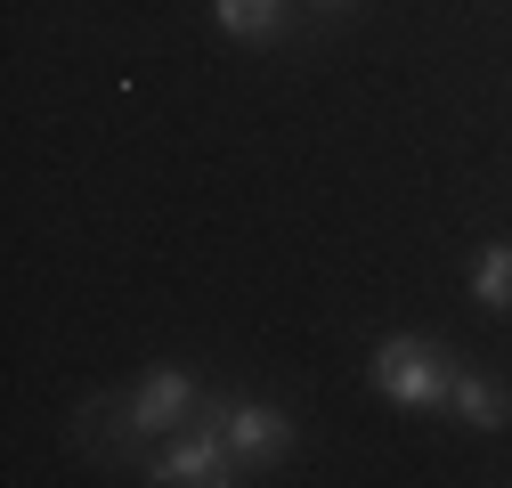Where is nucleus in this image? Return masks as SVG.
I'll return each mask as SVG.
<instances>
[{
    "label": "nucleus",
    "instance_id": "5",
    "mask_svg": "<svg viewBox=\"0 0 512 488\" xmlns=\"http://www.w3.org/2000/svg\"><path fill=\"white\" fill-rule=\"evenodd\" d=\"M447 407H456L472 432H504V423H512V399H504L488 375H472V366H456V383H447Z\"/></svg>",
    "mask_w": 512,
    "mask_h": 488
},
{
    "label": "nucleus",
    "instance_id": "1",
    "mask_svg": "<svg viewBox=\"0 0 512 488\" xmlns=\"http://www.w3.org/2000/svg\"><path fill=\"white\" fill-rule=\"evenodd\" d=\"M447 383H456V358L423 334H391L374 342V391L391 407H447Z\"/></svg>",
    "mask_w": 512,
    "mask_h": 488
},
{
    "label": "nucleus",
    "instance_id": "6",
    "mask_svg": "<svg viewBox=\"0 0 512 488\" xmlns=\"http://www.w3.org/2000/svg\"><path fill=\"white\" fill-rule=\"evenodd\" d=\"M212 17H220V33H228V41H277L285 0H212Z\"/></svg>",
    "mask_w": 512,
    "mask_h": 488
},
{
    "label": "nucleus",
    "instance_id": "8",
    "mask_svg": "<svg viewBox=\"0 0 512 488\" xmlns=\"http://www.w3.org/2000/svg\"><path fill=\"white\" fill-rule=\"evenodd\" d=\"M317 9H342V0H317Z\"/></svg>",
    "mask_w": 512,
    "mask_h": 488
},
{
    "label": "nucleus",
    "instance_id": "2",
    "mask_svg": "<svg viewBox=\"0 0 512 488\" xmlns=\"http://www.w3.org/2000/svg\"><path fill=\"white\" fill-rule=\"evenodd\" d=\"M236 472H244V464H236V448H228V432H220L212 407H196V423H179L171 448L147 464L155 488H228Z\"/></svg>",
    "mask_w": 512,
    "mask_h": 488
},
{
    "label": "nucleus",
    "instance_id": "7",
    "mask_svg": "<svg viewBox=\"0 0 512 488\" xmlns=\"http://www.w3.org/2000/svg\"><path fill=\"white\" fill-rule=\"evenodd\" d=\"M472 301H480V310H512V244H480V261H472Z\"/></svg>",
    "mask_w": 512,
    "mask_h": 488
},
{
    "label": "nucleus",
    "instance_id": "4",
    "mask_svg": "<svg viewBox=\"0 0 512 488\" xmlns=\"http://www.w3.org/2000/svg\"><path fill=\"white\" fill-rule=\"evenodd\" d=\"M204 407L220 415V432H228V448H236L244 472H261V464H285V456H293V423H285L269 399H204Z\"/></svg>",
    "mask_w": 512,
    "mask_h": 488
},
{
    "label": "nucleus",
    "instance_id": "3",
    "mask_svg": "<svg viewBox=\"0 0 512 488\" xmlns=\"http://www.w3.org/2000/svg\"><path fill=\"white\" fill-rule=\"evenodd\" d=\"M196 407H204L196 375L155 366V375H147L131 399H114V448H131V440H171L179 423H196Z\"/></svg>",
    "mask_w": 512,
    "mask_h": 488
}]
</instances>
